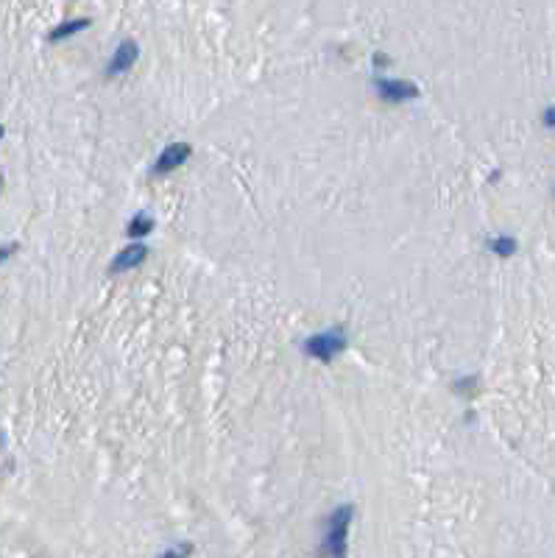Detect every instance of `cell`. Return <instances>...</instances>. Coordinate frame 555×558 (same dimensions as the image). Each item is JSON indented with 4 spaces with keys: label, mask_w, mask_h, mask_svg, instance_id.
Wrapping results in <instances>:
<instances>
[{
    "label": "cell",
    "mask_w": 555,
    "mask_h": 558,
    "mask_svg": "<svg viewBox=\"0 0 555 558\" xmlns=\"http://www.w3.org/2000/svg\"><path fill=\"white\" fill-rule=\"evenodd\" d=\"M352 516H355L352 505H341V508H335V511L329 514L324 536H321V555H326V558H346Z\"/></svg>",
    "instance_id": "obj_1"
},
{
    "label": "cell",
    "mask_w": 555,
    "mask_h": 558,
    "mask_svg": "<svg viewBox=\"0 0 555 558\" xmlns=\"http://www.w3.org/2000/svg\"><path fill=\"white\" fill-rule=\"evenodd\" d=\"M349 347V338L344 326H329V329H321L315 335H310V338L301 344V352L312 360H321V363H329L335 360L344 349Z\"/></svg>",
    "instance_id": "obj_2"
},
{
    "label": "cell",
    "mask_w": 555,
    "mask_h": 558,
    "mask_svg": "<svg viewBox=\"0 0 555 558\" xmlns=\"http://www.w3.org/2000/svg\"><path fill=\"white\" fill-rule=\"evenodd\" d=\"M374 87L385 103H407L419 95V87L413 81H402V78H377Z\"/></svg>",
    "instance_id": "obj_3"
},
{
    "label": "cell",
    "mask_w": 555,
    "mask_h": 558,
    "mask_svg": "<svg viewBox=\"0 0 555 558\" xmlns=\"http://www.w3.org/2000/svg\"><path fill=\"white\" fill-rule=\"evenodd\" d=\"M190 154H193V148H190L187 143H170V146L162 148V154L157 157L151 173H154V176H168V173H173L176 168H182V165L190 159Z\"/></svg>",
    "instance_id": "obj_4"
},
{
    "label": "cell",
    "mask_w": 555,
    "mask_h": 558,
    "mask_svg": "<svg viewBox=\"0 0 555 558\" xmlns=\"http://www.w3.org/2000/svg\"><path fill=\"white\" fill-rule=\"evenodd\" d=\"M137 56H140V45H137L134 40H123V42L115 48V53H112V59H109V64H106V76L115 78V76L126 73V70L137 62Z\"/></svg>",
    "instance_id": "obj_5"
},
{
    "label": "cell",
    "mask_w": 555,
    "mask_h": 558,
    "mask_svg": "<svg viewBox=\"0 0 555 558\" xmlns=\"http://www.w3.org/2000/svg\"><path fill=\"white\" fill-rule=\"evenodd\" d=\"M148 257V246L146 243H129L126 249H121L112 260V265H109V271L112 274H123V271H132L137 265H143V260Z\"/></svg>",
    "instance_id": "obj_6"
},
{
    "label": "cell",
    "mask_w": 555,
    "mask_h": 558,
    "mask_svg": "<svg viewBox=\"0 0 555 558\" xmlns=\"http://www.w3.org/2000/svg\"><path fill=\"white\" fill-rule=\"evenodd\" d=\"M89 17H76V20H64V23H59L51 34H48V40L51 42H64V40H70V37H76L78 31H84V28H89Z\"/></svg>",
    "instance_id": "obj_7"
},
{
    "label": "cell",
    "mask_w": 555,
    "mask_h": 558,
    "mask_svg": "<svg viewBox=\"0 0 555 558\" xmlns=\"http://www.w3.org/2000/svg\"><path fill=\"white\" fill-rule=\"evenodd\" d=\"M151 229H154V218H151V215H146V212H140V215H134V218L129 220L126 235H129V238H134V241H140V238H148V235H151Z\"/></svg>",
    "instance_id": "obj_8"
},
{
    "label": "cell",
    "mask_w": 555,
    "mask_h": 558,
    "mask_svg": "<svg viewBox=\"0 0 555 558\" xmlns=\"http://www.w3.org/2000/svg\"><path fill=\"white\" fill-rule=\"evenodd\" d=\"M488 246H491V249H494L500 257H508V254H513V252H516V243H513L511 238H494Z\"/></svg>",
    "instance_id": "obj_9"
},
{
    "label": "cell",
    "mask_w": 555,
    "mask_h": 558,
    "mask_svg": "<svg viewBox=\"0 0 555 558\" xmlns=\"http://www.w3.org/2000/svg\"><path fill=\"white\" fill-rule=\"evenodd\" d=\"M190 555H193V544L182 541V544H176V547L165 550V552H162V555H157V558H190Z\"/></svg>",
    "instance_id": "obj_10"
},
{
    "label": "cell",
    "mask_w": 555,
    "mask_h": 558,
    "mask_svg": "<svg viewBox=\"0 0 555 558\" xmlns=\"http://www.w3.org/2000/svg\"><path fill=\"white\" fill-rule=\"evenodd\" d=\"M15 252H17V243H9V246H0V265H3V263H6V260H9L12 254H15Z\"/></svg>",
    "instance_id": "obj_11"
},
{
    "label": "cell",
    "mask_w": 555,
    "mask_h": 558,
    "mask_svg": "<svg viewBox=\"0 0 555 558\" xmlns=\"http://www.w3.org/2000/svg\"><path fill=\"white\" fill-rule=\"evenodd\" d=\"M374 62H377V67H388L391 64V59L385 53H374Z\"/></svg>",
    "instance_id": "obj_12"
},
{
    "label": "cell",
    "mask_w": 555,
    "mask_h": 558,
    "mask_svg": "<svg viewBox=\"0 0 555 558\" xmlns=\"http://www.w3.org/2000/svg\"><path fill=\"white\" fill-rule=\"evenodd\" d=\"M547 123H549V126H555V106L547 112Z\"/></svg>",
    "instance_id": "obj_13"
},
{
    "label": "cell",
    "mask_w": 555,
    "mask_h": 558,
    "mask_svg": "<svg viewBox=\"0 0 555 558\" xmlns=\"http://www.w3.org/2000/svg\"><path fill=\"white\" fill-rule=\"evenodd\" d=\"M3 134H6V129H3V123H0V140H3Z\"/></svg>",
    "instance_id": "obj_14"
},
{
    "label": "cell",
    "mask_w": 555,
    "mask_h": 558,
    "mask_svg": "<svg viewBox=\"0 0 555 558\" xmlns=\"http://www.w3.org/2000/svg\"><path fill=\"white\" fill-rule=\"evenodd\" d=\"M0 187H3V179H0Z\"/></svg>",
    "instance_id": "obj_15"
}]
</instances>
